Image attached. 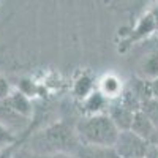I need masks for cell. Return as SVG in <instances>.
<instances>
[{
  "label": "cell",
  "mask_w": 158,
  "mask_h": 158,
  "mask_svg": "<svg viewBox=\"0 0 158 158\" xmlns=\"http://www.w3.org/2000/svg\"><path fill=\"white\" fill-rule=\"evenodd\" d=\"M10 84H8V81L3 77V76H0V101L2 100H6L8 97H10Z\"/></svg>",
  "instance_id": "cell-12"
},
{
  "label": "cell",
  "mask_w": 158,
  "mask_h": 158,
  "mask_svg": "<svg viewBox=\"0 0 158 158\" xmlns=\"http://www.w3.org/2000/svg\"><path fill=\"white\" fill-rule=\"evenodd\" d=\"M76 138L81 146L114 147L120 131L108 114H92L77 122Z\"/></svg>",
  "instance_id": "cell-1"
},
{
  "label": "cell",
  "mask_w": 158,
  "mask_h": 158,
  "mask_svg": "<svg viewBox=\"0 0 158 158\" xmlns=\"http://www.w3.org/2000/svg\"><path fill=\"white\" fill-rule=\"evenodd\" d=\"M16 141H18V136L13 133V131H10L6 127H3L0 123V152L10 149Z\"/></svg>",
  "instance_id": "cell-10"
},
{
  "label": "cell",
  "mask_w": 158,
  "mask_h": 158,
  "mask_svg": "<svg viewBox=\"0 0 158 158\" xmlns=\"http://www.w3.org/2000/svg\"><path fill=\"white\" fill-rule=\"evenodd\" d=\"M38 158H76L74 155H71V153H62V152H59V153H46V155H38Z\"/></svg>",
  "instance_id": "cell-14"
},
{
  "label": "cell",
  "mask_w": 158,
  "mask_h": 158,
  "mask_svg": "<svg viewBox=\"0 0 158 158\" xmlns=\"http://www.w3.org/2000/svg\"><path fill=\"white\" fill-rule=\"evenodd\" d=\"M149 144H152V146H156V147H158V128H155V133L152 135Z\"/></svg>",
  "instance_id": "cell-17"
},
{
  "label": "cell",
  "mask_w": 158,
  "mask_h": 158,
  "mask_svg": "<svg viewBox=\"0 0 158 158\" xmlns=\"http://www.w3.org/2000/svg\"><path fill=\"white\" fill-rule=\"evenodd\" d=\"M149 149V141L139 138L131 130L120 131L114 144V150L118 158H144Z\"/></svg>",
  "instance_id": "cell-3"
},
{
  "label": "cell",
  "mask_w": 158,
  "mask_h": 158,
  "mask_svg": "<svg viewBox=\"0 0 158 158\" xmlns=\"http://www.w3.org/2000/svg\"><path fill=\"white\" fill-rule=\"evenodd\" d=\"M76 158H118L114 147H100V146H79L74 152Z\"/></svg>",
  "instance_id": "cell-6"
},
{
  "label": "cell",
  "mask_w": 158,
  "mask_h": 158,
  "mask_svg": "<svg viewBox=\"0 0 158 158\" xmlns=\"http://www.w3.org/2000/svg\"><path fill=\"white\" fill-rule=\"evenodd\" d=\"M139 70L142 79L150 82L155 81L158 77V52H152V54L144 57L139 63Z\"/></svg>",
  "instance_id": "cell-8"
},
{
  "label": "cell",
  "mask_w": 158,
  "mask_h": 158,
  "mask_svg": "<svg viewBox=\"0 0 158 158\" xmlns=\"http://www.w3.org/2000/svg\"><path fill=\"white\" fill-rule=\"evenodd\" d=\"M5 101L8 103V106L16 114H19L24 118H30V115H32V104L27 100V97H24L22 94H10V97Z\"/></svg>",
  "instance_id": "cell-7"
},
{
  "label": "cell",
  "mask_w": 158,
  "mask_h": 158,
  "mask_svg": "<svg viewBox=\"0 0 158 158\" xmlns=\"http://www.w3.org/2000/svg\"><path fill=\"white\" fill-rule=\"evenodd\" d=\"M33 142L36 144V147L32 152L36 155L59 153V152L74 155L77 147L81 146L76 138V131H73L63 123L46 128L41 135H38L33 139Z\"/></svg>",
  "instance_id": "cell-2"
},
{
  "label": "cell",
  "mask_w": 158,
  "mask_h": 158,
  "mask_svg": "<svg viewBox=\"0 0 158 158\" xmlns=\"http://www.w3.org/2000/svg\"><path fill=\"white\" fill-rule=\"evenodd\" d=\"M152 95L155 100H158V77L155 81H152Z\"/></svg>",
  "instance_id": "cell-16"
},
{
  "label": "cell",
  "mask_w": 158,
  "mask_h": 158,
  "mask_svg": "<svg viewBox=\"0 0 158 158\" xmlns=\"http://www.w3.org/2000/svg\"><path fill=\"white\" fill-rule=\"evenodd\" d=\"M11 158H38V155H36V153H33L32 150H25V149H22V150L16 152Z\"/></svg>",
  "instance_id": "cell-13"
},
{
  "label": "cell",
  "mask_w": 158,
  "mask_h": 158,
  "mask_svg": "<svg viewBox=\"0 0 158 158\" xmlns=\"http://www.w3.org/2000/svg\"><path fill=\"white\" fill-rule=\"evenodd\" d=\"M141 111L150 118V122L155 125V128H158V100L150 98L141 103Z\"/></svg>",
  "instance_id": "cell-9"
},
{
  "label": "cell",
  "mask_w": 158,
  "mask_h": 158,
  "mask_svg": "<svg viewBox=\"0 0 158 158\" xmlns=\"http://www.w3.org/2000/svg\"><path fill=\"white\" fill-rule=\"evenodd\" d=\"M130 130L133 131L135 135H138L139 138L146 139V141H150L152 135L155 133V125L150 122V118L142 111H138L133 117V123H131Z\"/></svg>",
  "instance_id": "cell-5"
},
{
  "label": "cell",
  "mask_w": 158,
  "mask_h": 158,
  "mask_svg": "<svg viewBox=\"0 0 158 158\" xmlns=\"http://www.w3.org/2000/svg\"><path fill=\"white\" fill-rule=\"evenodd\" d=\"M103 87L106 89L108 95H115L117 92H118V89H120V84L117 82V79H114V77H108V79H104Z\"/></svg>",
  "instance_id": "cell-11"
},
{
  "label": "cell",
  "mask_w": 158,
  "mask_h": 158,
  "mask_svg": "<svg viewBox=\"0 0 158 158\" xmlns=\"http://www.w3.org/2000/svg\"><path fill=\"white\" fill-rule=\"evenodd\" d=\"M144 158H158V147L149 144V149H147L146 155H144Z\"/></svg>",
  "instance_id": "cell-15"
},
{
  "label": "cell",
  "mask_w": 158,
  "mask_h": 158,
  "mask_svg": "<svg viewBox=\"0 0 158 158\" xmlns=\"http://www.w3.org/2000/svg\"><path fill=\"white\" fill-rule=\"evenodd\" d=\"M135 114L136 112H133V111H130L128 108H125L120 101L112 104V106L109 108V111H108V115L111 117V120L114 122V125L117 127L118 131H127V130L131 128Z\"/></svg>",
  "instance_id": "cell-4"
}]
</instances>
